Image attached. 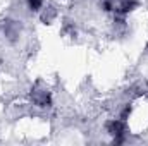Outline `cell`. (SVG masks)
Returning <instances> with one entry per match:
<instances>
[{
	"label": "cell",
	"instance_id": "6da1fadb",
	"mask_svg": "<svg viewBox=\"0 0 148 146\" xmlns=\"http://www.w3.org/2000/svg\"><path fill=\"white\" fill-rule=\"evenodd\" d=\"M105 131L114 138V143H122L124 136L127 132L126 120H122V119H110V120H107L105 122Z\"/></svg>",
	"mask_w": 148,
	"mask_h": 146
},
{
	"label": "cell",
	"instance_id": "7a4b0ae2",
	"mask_svg": "<svg viewBox=\"0 0 148 146\" xmlns=\"http://www.w3.org/2000/svg\"><path fill=\"white\" fill-rule=\"evenodd\" d=\"M31 100L38 107H50L52 105V95L47 88H33L31 91Z\"/></svg>",
	"mask_w": 148,
	"mask_h": 146
},
{
	"label": "cell",
	"instance_id": "3957f363",
	"mask_svg": "<svg viewBox=\"0 0 148 146\" xmlns=\"http://www.w3.org/2000/svg\"><path fill=\"white\" fill-rule=\"evenodd\" d=\"M138 5H140V3H138L136 0H119V2H115L114 14L119 16V17H124V16H127L129 12H133Z\"/></svg>",
	"mask_w": 148,
	"mask_h": 146
},
{
	"label": "cell",
	"instance_id": "277c9868",
	"mask_svg": "<svg viewBox=\"0 0 148 146\" xmlns=\"http://www.w3.org/2000/svg\"><path fill=\"white\" fill-rule=\"evenodd\" d=\"M28 7H29V10L38 12L43 7V0H28Z\"/></svg>",
	"mask_w": 148,
	"mask_h": 146
},
{
	"label": "cell",
	"instance_id": "5b68a950",
	"mask_svg": "<svg viewBox=\"0 0 148 146\" xmlns=\"http://www.w3.org/2000/svg\"><path fill=\"white\" fill-rule=\"evenodd\" d=\"M129 113H131V107L127 105L126 108H124L122 112H121V117H119V119H122V120H127V117H129Z\"/></svg>",
	"mask_w": 148,
	"mask_h": 146
}]
</instances>
